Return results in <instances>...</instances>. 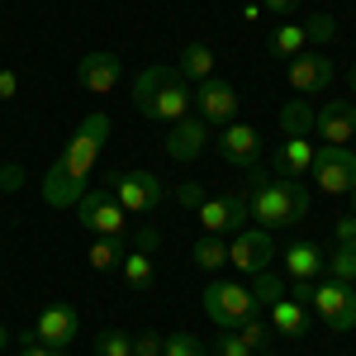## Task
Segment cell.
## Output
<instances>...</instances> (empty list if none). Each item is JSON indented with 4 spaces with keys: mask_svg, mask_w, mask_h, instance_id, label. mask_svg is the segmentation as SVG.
I'll return each mask as SVG.
<instances>
[{
    "mask_svg": "<svg viewBox=\"0 0 356 356\" xmlns=\"http://www.w3.org/2000/svg\"><path fill=\"white\" fill-rule=\"evenodd\" d=\"M105 138H110V114L105 110L86 114L81 124H76V134L67 138L62 157H57V162L48 166V176L38 181L43 204H53V209H76V200L86 195V181H90L95 162H100Z\"/></svg>",
    "mask_w": 356,
    "mask_h": 356,
    "instance_id": "6da1fadb",
    "label": "cell"
},
{
    "mask_svg": "<svg viewBox=\"0 0 356 356\" xmlns=\"http://www.w3.org/2000/svg\"><path fill=\"white\" fill-rule=\"evenodd\" d=\"M247 209H252V219L257 228H295V223L309 219V204H314V195L304 181H285V176H266V171H252V181H247Z\"/></svg>",
    "mask_w": 356,
    "mask_h": 356,
    "instance_id": "7a4b0ae2",
    "label": "cell"
},
{
    "mask_svg": "<svg viewBox=\"0 0 356 356\" xmlns=\"http://www.w3.org/2000/svg\"><path fill=\"white\" fill-rule=\"evenodd\" d=\"M134 105L143 119H152V124H176V119H186L195 105V90L191 81L176 72V67H166V62H152V67H143L134 81Z\"/></svg>",
    "mask_w": 356,
    "mask_h": 356,
    "instance_id": "3957f363",
    "label": "cell"
},
{
    "mask_svg": "<svg viewBox=\"0 0 356 356\" xmlns=\"http://www.w3.org/2000/svg\"><path fill=\"white\" fill-rule=\"evenodd\" d=\"M200 304H204L209 323H214V328H223V332L243 328L247 318L257 314L252 290H247V285H233V280H209V285H204V295H200Z\"/></svg>",
    "mask_w": 356,
    "mask_h": 356,
    "instance_id": "277c9868",
    "label": "cell"
},
{
    "mask_svg": "<svg viewBox=\"0 0 356 356\" xmlns=\"http://www.w3.org/2000/svg\"><path fill=\"white\" fill-rule=\"evenodd\" d=\"M309 309L318 314V323L328 332H352L356 328V290H352V280H314V295H309Z\"/></svg>",
    "mask_w": 356,
    "mask_h": 356,
    "instance_id": "5b68a950",
    "label": "cell"
},
{
    "mask_svg": "<svg viewBox=\"0 0 356 356\" xmlns=\"http://www.w3.org/2000/svg\"><path fill=\"white\" fill-rule=\"evenodd\" d=\"M76 228L90 233V238H124L129 233V214L119 209L110 186H100V191H86L76 200Z\"/></svg>",
    "mask_w": 356,
    "mask_h": 356,
    "instance_id": "8992f818",
    "label": "cell"
},
{
    "mask_svg": "<svg viewBox=\"0 0 356 356\" xmlns=\"http://www.w3.org/2000/svg\"><path fill=\"white\" fill-rule=\"evenodd\" d=\"M309 176H314V186L323 195H352L356 191V152L347 143H318Z\"/></svg>",
    "mask_w": 356,
    "mask_h": 356,
    "instance_id": "52a82bcc",
    "label": "cell"
},
{
    "mask_svg": "<svg viewBox=\"0 0 356 356\" xmlns=\"http://www.w3.org/2000/svg\"><path fill=\"white\" fill-rule=\"evenodd\" d=\"M110 195L119 200V209L129 219H143V214H152L166 200V186L152 171H119V176H110Z\"/></svg>",
    "mask_w": 356,
    "mask_h": 356,
    "instance_id": "ba28073f",
    "label": "cell"
},
{
    "mask_svg": "<svg viewBox=\"0 0 356 356\" xmlns=\"http://www.w3.org/2000/svg\"><path fill=\"white\" fill-rule=\"evenodd\" d=\"M247 219H252V209H247V195H209L200 209H195V223L204 228V233H214V238H233V233H243Z\"/></svg>",
    "mask_w": 356,
    "mask_h": 356,
    "instance_id": "9c48e42d",
    "label": "cell"
},
{
    "mask_svg": "<svg viewBox=\"0 0 356 356\" xmlns=\"http://www.w3.org/2000/svg\"><path fill=\"white\" fill-rule=\"evenodd\" d=\"M214 147H219V157L228 166H238V171H257V162H261V134L252 129V124H223V134L214 138Z\"/></svg>",
    "mask_w": 356,
    "mask_h": 356,
    "instance_id": "30bf717a",
    "label": "cell"
},
{
    "mask_svg": "<svg viewBox=\"0 0 356 356\" xmlns=\"http://www.w3.org/2000/svg\"><path fill=\"white\" fill-rule=\"evenodd\" d=\"M271 257H275V243H271L266 228H243V233L228 238V266H238V271H247V275L266 271Z\"/></svg>",
    "mask_w": 356,
    "mask_h": 356,
    "instance_id": "8fae6325",
    "label": "cell"
},
{
    "mask_svg": "<svg viewBox=\"0 0 356 356\" xmlns=\"http://www.w3.org/2000/svg\"><path fill=\"white\" fill-rule=\"evenodd\" d=\"M285 81L295 86V95H314V90H323V86L337 81V67H332V57L323 53H295L285 62Z\"/></svg>",
    "mask_w": 356,
    "mask_h": 356,
    "instance_id": "7c38bea8",
    "label": "cell"
},
{
    "mask_svg": "<svg viewBox=\"0 0 356 356\" xmlns=\"http://www.w3.org/2000/svg\"><path fill=\"white\" fill-rule=\"evenodd\" d=\"M238 90L223 81V76H209V81L195 86V114L204 119V124H233L238 119Z\"/></svg>",
    "mask_w": 356,
    "mask_h": 356,
    "instance_id": "4fadbf2b",
    "label": "cell"
},
{
    "mask_svg": "<svg viewBox=\"0 0 356 356\" xmlns=\"http://www.w3.org/2000/svg\"><path fill=\"white\" fill-rule=\"evenodd\" d=\"M76 332H81V314H76L72 304H62V300H53L38 314V323H33V337L48 342V347H72Z\"/></svg>",
    "mask_w": 356,
    "mask_h": 356,
    "instance_id": "5bb4252c",
    "label": "cell"
},
{
    "mask_svg": "<svg viewBox=\"0 0 356 356\" xmlns=\"http://www.w3.org/2000/svg\"><path fill=\"white\" fill-rule=\"evenodd\" d=\"M76 81L90 95H114V86L124 81V62H119V53H86L76 67Z\"/></svg>",
    "mask_w": 356,
    "mask_h": 356,
    "instance_id": "9a60e30c",
    "label": "cell"
},
{
    "mask_svg": "<svg viewBox=\"0 0 356 356\" xmlns=\"http://www.w3.org/2000/svg\"><path fill=\"white\" fill-rule=\"evenodd\" d=\"M204 147H209V124L200 114H186V119L171 124V134H166V157L171 162H195Z\"/></svg>",
    "mask_w": 356,
    "mask_h": 356,
    "instance_id": "2e32d148",
    "label": "cell"
},
{
    "mask_svg": "<svg viewBox=\"0 0 356 356\" xmlns=\"http://www.w3.org/2000/svg\"><path fill=\"white\" fill-rule=\"evenodd\" d=\"M314 152H318V143H309V138H285V143H275V152H271V171L285 176V181H304V176L314 171Z\"/></svg>",
    "mask_w": 356,
    "mask_h": 356,
    "instance_id": "e0dca14e",
    "label": "cell"
},
{
    "mask_svg": "<svg viewBox=\"0 0 356 356\" xmlns=\"http://www.w3.org/2000/svg\"><path fill=\"white\" fill-rule=\"evenodd\" d=\"M314 134L323 143H352L356 138V105H342V100H328L314 114Z\"/></svg>",
    "mask_w": 356,
    "mask_h": 356,
    "instance_id": "ac0fdd59",
    "label": "cell"
},
{
    "mask_svg": "<svg viewBox=\"0 0 356 356\" xmlns=\"http://www.w3.org/2000/svg\"><path fill=\"white\" fill-rule=\"evenodd\" d=\"M266 328L275 337H304V328H309V304H300L295 295H280L266 309Z\"/></svg>",
    "mask_w": 356,
    "mask_h": 356,
    "instance_id": "d6986e66",
    "label": "cell"
},
{
    "mask_svg": "<svg viewBox=\"0 0 356 356\" xmlns=\"http://www.w3.org/2000/svg\"><path fill=\"white\" fill-rule=\"evenodd\" d=\"M280 266H285V275H290V280H318V275H323V247L295 243L285 257H280Z\"/></svg>",
    "mask_w": 356,
    "mask_h": 356,
    "instance_id": "ffe728a7",
    "label": "cell"
},
{
    "mask_svg": "<svg viewBox=\"0 0 356 356\" xmlns=\"http://www.w3.org/2000/svg\"><path fill=\"white\" fill-rule=\"evenodd\" d=\"M176 72H181L191 86L209 81V76H214V48H209V43H200V38H195V43H186V48H181V57H176Z\"/></svg>",
    "mask_w": 356,
    "mask_h": 356,
    "instance_id": "44dd1931",
    "label": "cell"
},
{
    "mask_svg": "<svg viewBox=\"0 0 356 356\" xmlns=\"http://www.w3.org/2000/svg\"><path fill=\"white\" fill-rule=\"evenodd\" d=\"M119 275H124V285L129 290H152V280H157V266H152V252H143V247H129L124 252V261H119Z\"/></svg>",
    "mask_w": 356,
    "mask_h": 356,
    "instance_id": "7402d4cb",
    "label": "cell"
},
{
    "mask_svg": "<svg viewBox=\"0 0 356 356\" xmlns=\"http://www.w3.org/2000/svg\"><path fill=\"white\" fill-rule=\"evenodd\" d=\"M124 252H129V233H124V238H90L86 261H90V271H119Z\"/></svg>",
    "mask_w": 356,
    "mask_h": 356,
    "instance_id": "603a6c76",
    "label": "cell"
},
{
    "mask_svg": "<svg viewBox=\"0 0 356 356\" xmlns=\"http://www.w3.org/2000/svg\"><path fill=\"white\" fill-rule=\"evenodd\" d=\"M304 48H309V33H304V24H295V19H285L280 29H271V38H266V53L285 57V62L295 53H304Z\"/></svg>",
    "mask_w": 356,
    "mask_h": 356,
    "instance_id": "cb8c5ba5",
    "label": "cell"
},
{
    "mask_svg": "<svg viewBox=\"0 0 356 356\" xmlns=\"http://www.w3.org/2000/svg\"><path fill=\"white\" fill-rule=\"evenodd\" d=\"M314 114H318V105H309L304 95H295V100L280 110V129H285V138H314Z\"/></svg>",
    "mask_w": 356,
    "mask_h": 356,
    "instance_id": "d4e9b609",
    "label": "cell"
},
{
    "mask_svg": "<svg viewBox=\"0 0 356 356\" xmlns=\"http://www.w3.org/2000/svg\"><path fill=\"white\" fill-rule=\"evenodd\" d=\"M191 261L200 266V271H219V266H228V238L204 233V238L191 247Z\"/></svg>",
    "mask_w": 356,
    "mask_h": 356,
    "instance_id": "484cf974",
    "label": "cell"
},
{
    "mask_svg": "<svg viewBox=\"0 0 356 356\" xmlns=\"http://www.w3.org/2000/svg\"><path fill=\"white\" fill-rule=\"evenodd\" d=\"M247 290H252L257 309H271V304L280 300V295H285V280H280V271H271V266H266V271H257V275H252V285H247Z\"/></svg>",
    "mask_w": 356,
    "mask_h": 356,
    "instance_id": "4316f807",
    "label": "cell"
},
{
    "mask_svg": "<svg viewBox=\"0 0 356 356\" xmlns=\"http://www.w3.org/2000/svg\"><path fill=\"white\" fill-rule=\"evenodd\" d=\"M323 271L332 280H356V243H337L332 257H323Z\"/></svg>",
    "mask_w": 356,
    "mask_h": 356,
    "instance_id": "83f0119b",
    "label": "cell"
},
{
    "mask_svg": "<svg viewBox=\"0 0 356 356\" xmlns=\"http://www.w3.org/2000/svg\"><path fill=\"white\" fill-rule=\"evenodd\" d=\"M95 356H134V332H124V328L95 332Z\"/></svg>",
    "mask_w": 356,
    "mask_h": 356,
    "instance_id": "f1b7e54d",
    "label": "cell"
},
{
    "mask_svg": "<svg viewBox=\"0 0 356 356\" xmlns=\"http://www.w3.org/2000/svg\"><path fill=\"white\" fill-rule=\"evenodd\" d=\"M162 356H204L191 332H162Z\"/></svg>",
    "mask_w": 356,
    "mask_h": 356,
    "instance_id": "f546056e",
    "label": "cell"
},
{
    "mask_svg": "<svg viewBox=\"0 0 356 356\" xmlns=\"http://www.w3.org/2000/svg\"><path fill=\"white\" fill-rule=\"evenodd\" d=\"M15 342H19V352L15 356H67V347H48V342H38L33 328L29 332H15Z\"/></svg>",
    "mask_w": 356,
    "mask_h": 356,
    "instance_id": "4dcf8cb0",
    "label": "cell"
},
{
    "mask_svg": "<svg viewBox=\"0 0 356 356\" xmlns=\"http://www.w3.org/2000/svg\"><path fill=\"white\" fill-rule=\"evenodd\" d=\"M304 33H309V43H328V38H337V19L314 15V19H304Z\"/></svg>",
    "mask_w": 356,
    "mask_h": 356,
    "instance_id": "1f68e13d",
    "label": "cell"
},
{
    "mask_svg": "<svg viewBox=\"0 0 356 356\" xmlns=\"http://www.w3.org/2000/svg\"><path fill=\"white\" fill-rule=\"evenodd\" d=\"M233 332L243 337V342L252 347V352H261V347H266V332H271V328H266V318H257V314H252V318H247L243 328H233Z\"/></svg>",
    "mask_w": 356,
    "mask_h": 356,
    "instance_id": "d6a6232c",
    "label": "cell"
},
{
    "mask_svg": "<svg viewBox=\"0 0 356 356\" xmlns=\"http://www.w3.org/2000/svg\"><path fill=\"white\" fill-rule=\"evenodd\" d=\"M176 200H181L186 209H200V204L209 200V191H204L200 181H181V186H176Z\"/></svg>",
    "mask_w": 356,
    "mask_h": 356,
    "instance_id": "836d02e7",
    "label": "cell"
},
{
    "mask_svg": "<svg viewBox=\"0 0 356 356\" xmlns=\"http://www.w3.org/2000/svg\"><path fill=\"white\" fill-rule=\"evenodd\" d=\"M19 95V72L15 67H0V105H10Z\"/></svg>",
    "mask_w": 356,
    "mask_h": 356,
    "instance_id": "e575fe53",
    "label": "cell"
},
{
    "mask_svg": "<svg viewBox=\"0 0 356 356\" xmlns=\"http://www.w3.org/2000/svg\"><path fill=\"white\" fill-rule=\"evenodd\" d=\"M134 356H162V332H143V337H134Z\"/></svg>",
    "mask_w": 356,
    "mask_h": 356,
    "instance_id": "d590c367",
    "label": "cell"
},
{
    "mask_svg": "<svg viewBox=\"0 0 356 356\" xmlns=\"http://www.w3.org/2000/svg\"><path fill=\"white\" fill-rule=\"evenodd\" d=\"M219 356H252V347H247L238 332H223L219 337Z\"/></svg>",
    "mask_w": 356,
    "mask_h": 356,
    "instance_id": "8d00e7d4",
    "label": "cell"
},
{
    "mask_svg": "<svg viewBox=\"0 0 356 356\" xmlns=\"http://www.w3.org/2000/svg\"><path fill=\"white\" fill-rule=\"evenodd\" d=\"M134 247H143V252H157V247H162V228L143 223V228H138V238H134Z\"/></svg>",
    "mask_w": 356,
    "mask_h": 356,
    "instance_id": "74e56055",
    "label": "cell"
},
{
    "mask_svg": "<svg viewBox=\"0 0 356 356\" xmlns=\"http://www.w3.org/2000/svg\"><path fill=\"white\" fill-rule=\"evenodd\" d=\"M332 238L337 243H356V214H342V219L332 223Z\"/></svg>",
    "mask_w": 356,
    "mask_h": 356,
    "instance_id": "f35d334b",
    "label": "cell"
},
{
    "mask_svg": "<svg viewBox=\"0 0 356 356\" xmlns=\"http://www.w3.org/2000/svg\"><path fill=\"white\" fill-rule=\"evenodd\" d=\"M0 186L15 195L19 186H24V166H0Z\"/></svg>",
    "mask_w": 356,
    "mask_h": 356,
    "instance_id": "ab89813d",
    "label": "cell"
},
{
    "mask_svg": "<svg viewBox=\"0 0 356 356\" xmlns=\"http://www.w3.org/2000/svg\"><path fill=\"white\" fill-rule=\"evenodd\" d=\"M300 0H261V10H271V15H290Z\"/></svg>",
    "mask_w": 356,
    "mask_h": 356,
    "instance_id": "60d3db41",
    "label": "cell"
},
{
    "mask_svg": "<svg viewBox=\"0 0 356 356\" xmlns=\"http://www.w3.org/2000/svg\"><path fill=\"white\" fill-rule=\"evenodd\" d=\"M10 342H15V332H10L5 323H0V356H5V347H10Z\"/></svg>",
    "mask_w": 356,
    "mask_h": 356,
    "instance_id": "b9f144b4",
    "label": "cell"
},
{
    "mask_svg": "<svg viewBox=\"0 0 356 356\" xmlns=\"http://www.w3.org/2000/svg\"><path fill=\"white\" fill-rule=\"evenodd\" d=\"M347 86H352V95H356V67H347Z\"/></svg>",
    "mask_w": 356,
    "mask_h": 356,
    "instance_id": "7bdbcfd3",
    "label": "cell"
},
{
    "mask_svg": "<svg viewBox=\"0 0 356 356\" xmlns=\"http://www.w3.org/2000/svg\"><path fill=\"white\" fill-rule=\"evenodd\" d=\"M252 356H275V352H252Z\"/></svg>",
    "mask_w": 356,
    "mask_h": 356,
    "instance_id": "ee69618b",
    "label": "cell"
},
{
    "mask_svg": "<svg viewBox=\"0 0 356 356\" xmlns=\"http://www.w3.org/2000/svg\"><path fill=\"white\" fill-rule=\"evenodd\" d=\"M352 214H356V191H352Z\"/></svg>",
    "mask_w": 356,
    "mask_h": 356,
    "instance_id": "f6af8a7d",
    "label": "cell"
},
{
    "mask_svg": "<svg viewBox=\"0 0 356 356\" xmlns=\"http://www.w3.org/2000/svg\"><path fill=\"white\" fill-rule=\"evenodd\" d=\"M5 195H10V191H5V186H0V200H5Z\"/></svg>",
    "mask_w": 356,
    "mask_h": 356,
    "instance_id": "bcb514c9",
    "label": "cell"
},
{
    "mask_svg": "<svg viewBox=\"0 0 356 356\" xmlns=\"http://www.w3.org/2000/svg\"><path fill=\"white\" fill-rule=\"evenodd\" d=\"M0 257H5V252H0Z\"/></svg>",
    "mask_w": 356,
    "mask_h": 356,
    "instance_id": "7dc6e473",
    "label": "cell"
}]
</instances>
